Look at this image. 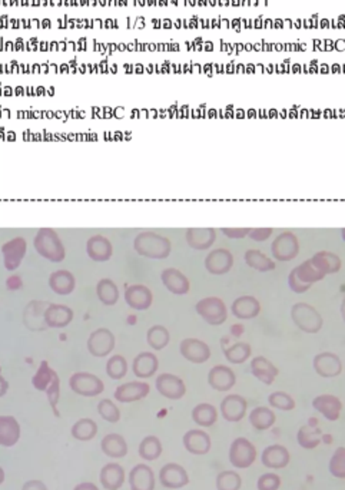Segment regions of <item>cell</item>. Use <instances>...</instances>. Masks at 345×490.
Returning <instances> with one entry per match:
<instances>
[{"instance_id":"obj_1","label":"cell","mask_w":345,"mask_h":490,"mask_svg":"<svg viewBox=\"0 0 345 490\" xmlns=\"http://www.w3.org/2000/svg\"><path fill=\"white\" fill-rule=\"evenodd\" d=\"M135 251L145 258L150 260H165L172 251V244L168 237L153 233L142 231L133 240Z\"/></svg>"},{"instance_id":"obj_2","label":"cell","mask_w":345,"mask_h":490,"mask_svg":"<svg viewBox=\"0 0 345 490\" xmlns=\"http://www.w3.org/2000/svg\"><path fill=\"white\" fill-rule=\"evenodd\" d=\"M34 247L41 257L52 262H62L66 258V248L53 228H39L34 238Z\"/></svg>"},{"instance_id":"obj_3","label":"cell","mask_w":345,"mask_h":490,"mask_svg":"<svg viewBox=\"0 0 345 490\" xmlns=\"http://www.w3.org/2000/svg\"><path fill=\"white\" fill-rule=\"evenodd\" d=\"M291 320L301 332L308 335L318 333L324 325V318L319 311L314 305L304 301L295 302L291 307Z\"/></svg>"},{"instance_id":"obj_4","label":"cell","mask_w":345,"mask_h":490,"mask_svg":"<svg viewBox=\"0 0 345 490\" xmlns=\"http://www.w3.org/2000/svg\"><path fill=\"white\" fill-rule=\"evenodd\" d=\"M228 457L234 469H248L255 463L258 451L251 440L245 437H237L230 446Z\"/></svg>"},{"instance_id":"obj_5","label":"cell","mask_w":345,"mask_h":490,"mask_svg":"<svg viewBox=\"0 0 345 490\" xmlns=\"http://www.w3.org/2000/svg\"><path fill=\"white\" fill-rule=\"evenodd\" d=\"M200 317L210 325H221L228 318V308L220 297H205L195 305Z\"/></svg>"},{"instance_id":"obj_6","label":"cell","mask_w":345,"mask_h":490,"mask_svg":"<svg viewBox=\"0 0 345 490\" xmlns=\"http://www.w3.org/2000/svg\"><path fill=\"white\" fill-rule=\"evenodd\" d=\"M69 387L75 394L83 397H96L105 390V384L101 377L88 372H78L72 374L69 379Z\"/></svg>"},{"instance_id":"obj_7","label":"cell","mask_w":345,"mask_h":490,"mask_svg":"<svg viewBox=\"0 0 345 490\" xmlns=\"http://www.w3.org/2000/svg\"><path fill=\"white\" fill-rule=\"evenodd\" d=\"M115 343V335L109 329H106V327H101V329H96L91 333L86 347L93 357L103 359L113 352Z\"/></svg>"},{"instance_id":"obj_8","label":"cell","mask_w":345,"mask_h":490,"mask_svg":"<svg viewBox=\"0 0 345 490\" xmlns=\"http://www.w3.org/2000/svg\"><path fill=\"white\" fill-rule=\"evenodd\" d=\"M272 257L278 261L287 262L299 254V241L298 237L292 231L281 233L271 244Z\"/></svg>"},{"instance_id":"obj_9","label":"cell","mask_w":345,"mask_h":490,"mask_svg":"<svg viewBox=\"0 0 345 490\" xmlns=\"http://www.w3.org/2000/svg\"><path fill=\"white\" fill-rule=\"evenodd\" d=\"M155 387L168 400H181L187 394L185 382L172 373H162L155 380Z\"/></svg>"},{"instance_id":"obj_10","label":"cell","mask_w":345,"mask_h":490,"mask_svg":"<svg viewBox=\"0 0 345 490\" xmlns=\"http://www.w3.org/2000/svg\"><path fill=\"white\" fill-rule=\"evenodd\" d=\"M159 483L165 489L177 490L190 484V474L187 469L178 463H166L159 470Z\"/></svg>"},{"instance_id":"obj_11","label":"cell","mask_w":345,"mask_h":490,"mask_svg":"<svg viewBox=\"0 0 345 490\" xmlns=\"http://www.w3.org/2000/svg\"><path fill=\"white\" fill-rule=\"evenodd\" d=\"M26 251H28V243L24 237H15V238L6 241L2 245V255H4L5 268L8 271L18 270L26 257Z\"/></svg>"},{"instance_id":"obj_12","label":"cell","mask_w":345,"mask_h":490,"mask_svg":"<svg viewBox=\"0 0 345 490\" xmlns=\"http://www.w3.org/2000/svg\"><path fill=\"white\" fill-rule=\"evenodd\" d=\"M181 356L194 363V364H204L211 359V347L200 339L187 337L180 344Z\"/></svg>"},{"instance_id":"obj_13","label":"cell","mask_w":345,"mask_h":490,"mask_svg":"<svg viewBox=\"0 0 345 490\" xmlns=\"http://www.w3.org/2000/svg\"><path fill=\"white\" fill-rule=\"evenodd\" d=\"M314 372L324 379H334L342 373V362L338 354L332 352L318 353L312 360Z\"/></svg>"},{"instance_id":"obj_14","label":"cell","mask_w":345,"mask_h":490,"mask_svg":"<svg viewBox=\"0 0 345 490\" xmlns=\"http://www.w3.org/2000/svg\"><path fill=\"white\" fill-rule=\"evenodd\" d=\"M220 412L228 423H240L248 412V402L241 394H228L222 399Z\"/></svg>"},{"instance_id":"obj_15","label":"cell","mask_w":345,"mask_h":490,"mask_svg":"<svg viewBox=\"0 0 345 490\" xmlns=\"http://www.w3.org/2000/svg\"><path fill=\"white\" fill-rule=\"evenodd\" d=\"M160 280L165 288L175 295H185L191 290L190 278L181 270L174 267L165 268L160 272Z\"/></svg>"},{"instance_id":"obj_16","label":"cell","mask_w":345,"mask_h":490,"mask_svg":"<svg viewBox=\"0 0 345 490\" xmlns=\"http://www.w3.org/2000/svg\"><path fill=\"white\" fill-rule=\"evenodd\" d=\"M234 267V254L228 248H215L205 257V268L214 275H224Z\"/></svg>"},{"instance_id":"obj_17","label":"cell","mask_w":345,"mask_h":490,"mask_svg":"<svg viewBox=\"0 0 345 490\" xmlns=\"http://www.w3.org/2000/svg\"><path fill=\"white\" fill-rule=\"evenodd\" d=\"M184 447L194 456H204L211 451L212 440L211 436L202 429H192L184 434Z\"/></svg>"},{"instance_id":"obj_18","label":"cell","mask_w":345,"mask_h":490,"mask_svg":"<svg viewBox=\"0 0 345 490\" xmlns=\"http://www.w3.org/2000/svg\"><path fill=\"white\" fill-rule=\"evenodd\" d=\"M208 384L217 392H230L237 384V374L230 366L217 364L208 373Z\"/></svg>"},{"instance_id":"obj_19","label":"cell","mask_w":345,"mask_h":490,"mask_svg":"<svg viewBox=\"0 0 345 490\" xmlns=\"http://www.w3.org/2000/svg\"><path fill=\"white\" fill-rule=\"evenodd\" d=\"M128 481L130 490H155L156 486L155 473L152 467L145 463H139L130 469Z\"/></svg>"},{"instance_id":"obj_20","label":"cell","mask_w":345,"mask_h":490,"mask_svg":"<svg viewBox=\"0 0 345 490\" xmlns=\"http://www.w3.org/2000/svg\"><path fill=\"white\" fill-rule=\"evenodd\" d=\"M150 392V386L145 382H128L115 390V400L119 403H135L143 400Z\"/></svg>"},{"instance_id":"obj_21","label":"cell","mask_w":345,"mask_h":490,"mask_svg":"<svg viewBox=\"0 0 345 490\" xmlns=\"http://www.w3.org/2000/svg\"><path fill=\"white\" fill-rule=\"evenodd\" d=\"M125 301L130 308L136 311H145L152 305L153 294L149 287L143 284H133L126 288Z\"/></svg>"},{"instance_id":"obj_22","label":"cell","mask_w":345,"mask_h":490,"mask_svg":"<svg viewBox=\"0 0 345 490\" xmlns=\"http://www.w3.org/2000/svg\"><path fill=\"white\" fill-rule=\"evenodd\" d=\"M261 461L267 469L281 470L291 463V453L282 444H271L264 449L261 454Z\"/></svg>"},{"instance_id":"obj_23","label":"cell","mask_w":345,"mask_h":490,"mask_svg":"<svg viewBox=\"0 0 345 490\" xmlns=\"http://www.w3.org/2000/svg\"><path fill=\"white\" fill-rule=\"evenodd\" d=\"M86 254L96 262H105L112 258L113 245L105 235L95 234L86 241Z\"/></svg>"},{"instance_id":"obj_24","label":"cell","mask_w":345,"mask_h":490,"mask_svg":"<svg viewBox=\"0 0 345 490\" xmlns=\"http://www.w3.org/2000/svg\"><path fill=\"white\" fill-rule=\"evenodd\" d=\"M73 320V310L65 304H48L45 322L51 329H65Z\"/></svg>"},{"instance_id":"obj_25","label":"cell","mask_w":345,"mask_h":490,"mask_svg":"<svg viewBox=\"0 0 345 490\" xmlns=\"http://www.w3.org/2000/svg\"><path fill=\"white\" fill-rule=\"evenodd\" d=\"M312 407L328 422H336L342 412V402L334 394H319L312 400Z\"/></svg>"},{"instance_id":"obj_26","label":"cell","mask_w":345,"mask_h":490,"mask_svg":"<svg viewBox=\"0 0 345 490\" xmlns=\"http://www.w3.org/2000/svg\"><path fill=\"white\" fill-rule=\"evenodd\" d=\"M48 302L45 301H31L25 311H24V322L32 332H41L46 329L45 322V311H46Z\"/></svg>"},{"instance_id":"obj_27","label":"cell","mask_w":345,"mask_h":490,"mask_svg":"<svg viewBox=\"0 0 345 490\" xmlns=\"http://www.w3.org/2000/svg\"><path fill=\"white\" fill-rule=\"evenodd\" d=\"M185 238L191 248L198 250V251H205L214 245L217 240V230L211 227L188 228Z\"/></svg>"},{"instance_id":"obj_28","label":"cell","mask_w":345,"mask_h":490,"mask_svg":"<svg viewBox=\"0 0 345 490\" xmlns=\"http://www.w3.org/2000/svg\"><path fill=\"white\" fill-rule=\"evenodd\" d=\"M159 369V360L152 352L139 353L132 363V372L138 379H150L156 374Z\"/></svg>"},{"instance_id":"obj_29","label":"cell","mask_w":345,"mask_h":490,"mask_svg":"<svg viewBox=\"0 0 345 490\" xmlns=\"http://www.w3.org/2000/svg\"><path fill=\"white\" fill-rule=\"evenodd\" d=\"M251 373L261 383L271 386L279 374L278 367L264 356H257L251 360Z\"/></svg>"},{"instance_id":"obj_30","label":"cell","mask_w":345,"mask_h":490,"mask_svg":"<svg viewBox=\"0 0 345 490\" xmlns=\"http://www.w3.org/2000/svg\"><path fill=\"white\" fill-rule=\"evenodd\" d=\"M99 480H101V484L105 490H119L126 480L123 466H120L119 463L105 464L101 469Z\"/></svg>"},{"instance_id":"obj_31","label":"cell","mask_w":345,"mask_h":490,"mask_svg":"<svg viewBox=\"0 0 345 490\" xmlns=\"http://www.w3.org/2000/svg\"><path fill=\"white\" fill-rule=\"evenodd\" d=\"M22 429L14 416H0V446L14 447L21 440Z\"/></svg>"},{"instance_id":"obj_32","label":"cell","mask_w":345,"mask_h":490,"mask_svg":"<svg viewBox=\"0 0 345 490\" xmlns=\"http://www.w3.org/2000/svg\"><path fill=\"white\" fill-rule=\"evenodd\" d=\"M231 311L240 320H251L259 315L261 302L254 295H241L234 300Z\"/></svg>"},{"instance_id":"obj_33","label":"cell","mask_w":345,"mask_h":490,"mask_svg":"<svg viewBox=\"0 0 345 490\" xmlns=\"http://www.w3.org/2000/svg\"><path fill=\"white\" fill-rule=\"evenodd\" d=\"M297 441L298 444L305 450H314L316 449L322 441V432L318 427V420L311 419L308 424H304L298 429L297 433Z\"/></svg>"},{"instance_id":"obj_34","label":"cell","mask_w":345,"mask_h":490,"mask_svg":"<svg viewBox=\"0 0 345 490\" xmlns=\"http://www.w3.org/2000/svg\"><path fill=\"white\" fill-rule=\"evenodd\" d=\"M49 287L55 294L69 295L76 288V278L68 270H56L49 277Z\"/></svg>"},{"instance_id":"obj_35","label":"cell","mask_w":345,"mask_h":490,"mask_svg":"<svg viewBox=\"0 0 345 490\" xmlns=\"http://www.w3.org/2000/svg\"><path fill=\"white\" fill-rule=\"evenodd\" d=\"M101 450L110 459H123L128 454V443L122 434L109 433L101 440Z\"/></svg>"},{"instance_id":"obj_36","label":"cell","mask_w":345,"mask_h":490,"mask_svg":"<svg viewBox=\"0 0 345 490\" xmlns=\"http://www.w3.org/2000/svg\"><path fill=\"white\" fill-rule=\"evenodd\" d=\"M191 417L200 427H212L218 420V410L211 403H200L192 409Z\"/></svg>"},{"instance_id":"obj_37","label":"cell","mask_w":345,"mask_h":490,"mask_svg":"<svg viewBox=\"0 0 345 490\" xmlns=\"http://www.w3.org/2000/svg\"><path fill=\"white\" fill-rule=\"evenodd\" d=\"M249 423L251 426L258 430V432H265L269 430L275 422H277V416L272 412V409L265 407V406H259L255 407L251 413H249Z\"/></svg>"},{"instance_id":"obj_38","label":"cell","mask_w":345,"mask_h":490,"mask_svg":"<svg viewBox=\"0 0 345 490\" xmlns=\"http://www.w3.org/2000/svg\"><path fill=\"white\" fill-rule=\"evenodd\" d=\"M244 260L249 268L259 271V272H268V271L275 270V267H277L275 261L272 258L265 255L262 251L254 250V248L245 251Z\"/></svg>"},{"instance_id":"obj_39","label":"cell","mask_w":345,"mask_h":490,"mask_svg":"<svg viewBox=\"0 0 345 490\" xmlns=\"http://www.w3.org/2000/svg\"><path fill=\"white\" fill-rule=\"evenodd\" d=\"M311 260L325 275L338 272L341 270V265H342L339 255H336L335 252H331V251H318L316 254H314L311 257Z\"/></svg>"},{"instance_id":"obj_40","label":"cell","mask_w":345,"mask_h":490,"mask_svg":"<svg viewBox=\"0 0 345 490\" xmlns=\"http://www.w3.org/2000/svg\"><path fill=\"white\" fill-rule=\"evenodd\" d=\"M96 295L103 305L112 307L119 300V288L110 278H102L96 284Z\"/></svg>"},{"instance_id":"obj_41","label":"cell","mask_w":345,"mask_h":490,"mask_svg":"<svg viewBox=\"0 0 345 490\" xmlns=\"http://www.w3.org/2000/svg\"><path fill=\"white\" fill-rule=\"evenodd\" d=\"M162 451H163L162 441L156 436H153V434L143 437L142 441L139 443V447H138L139 457L146 460V461L158 460L160 457Z\"/></svg>"},{"instance_id":"obj_42","label":"cell","mask_w":345,"mask_h":490,"mask_svg":"<svg viewBox=\"0 0 345 490\" xmlns=\"http://www.w3.org/2000/svg\"><path fill=\"white\" fill-rule=\"evenodd\" d=\"M146 342L150 349L153 350H163L169 342H170V335L169 330L162 324H155L149 327L146 332Z\"/></svg>"},{"instance_id":"obj_43","label":"cell","mask_w":345,"mask_h":490,"mask_svg":"<svg viewBox=\"0 0 345 490\" xmlns=\"http://www.w3.org/2000/svg\"><path fill=\"white\" fill-rule=\"evenodd\" d=\"M98 424L92 419H79L71 429V434L75 440L79 441H89L96 437L98 434Z\"/></svg>"},{"instance_id":"obj_44","label":"cell","mask_w":345,"mask_h":490,"mask_svg":"<svg viewBox=\"0 0 345 490\" xmlns=\"http://www.w3.org/2000/svg\"><path fill=\"white\" fill-rule=\"evenodd\" d=\"M251 354H252V349L245 342L234 343L224 350V356L231 364H242L251 357Z\"/></svg>"},{"instance_id":"obj_45","label":"cell","mask_w":345,"mask_h":490,"mask_svg":"<svg viewBox=\"0 0 345 490\" xmlns=\"http://www.w3.org/2000/svg\"><path fill=\"white\" fill-rule=\"evenodd\" d=\"M295 271H297V275L305 282V284H309L312 285L314 282L316 281H321L322 278H325V274L314 264V261L309 258L307 261H304L302 264L297 265L295 267Z\"/></svg>"},{"instance_id":"obj_46","label":"cell","mask_w":345,"mask_h":490,"mask_svg":"<svg viewBox=\"0 0 345 490\" xmlns=\"http://www.w3.org/2000/svg\"><path fill=\"white\" fill-rule=\"evenodd\" d=\"M217 490H241L242 477L235 470H222L215 479Z\"/></svg>"},{"instance_id":"obj_47","label":"cell","mask_w":345,"mask_h":490,"mask_svg":"<svg viewBox=\"0 0 345 490\" xmlns=\"http://www.w3.org/2000/svg\"><path fill=\"white\" fill-rule=\"evenodd\" d=\"M56 374V372L49 366V363L46 360H43L39 366V369L36 370L35 376L32 377V384L38 392H46V389L49 387V384L53 380V376Z\"/></svg>"},{"instance_id":"obj_48","label":"cell","mask_w":345,"mask_h":490,"mask_svg":"<svg viewBox=\"0 0 345 490\" xmlns=\"http://www.w3.org/2000/svg\"><path fill=\"white\" fill-rule=\"evenodd\" d=\"M128 373V362L120 354H113L106 363V374L112 380H120Z\"/></svg>"},{"instance_id":"obj_49","label":"cell","mask_w":345,"mask_h":490,"mask_svg":"<svg viewBox=\"0 0 345 490\" xmlns=\"http://www.w3.org/2000/svg\"><path fill=\"white\" fill-rule=\"evenodd\" d=\"M329 473L339 480L345 479V447H336L328 463Z\"/></svg>"},{"instance_id":"obj_50","label":"cell","mask_w":345,"mask_h":490,"mask_svg":"<svg viewBox=\"0 0 345 490\" xmlns=\"http://www.w3.org/2000/svg\"><path fill=\"white\" fill-rule=\"evenodd\" d=\"M268 404L272 409L281 410V412H291L295 409V400L291 394L285 392H274L268 396Z\"/></svg>"},{"instance_id":"obj_51","label":"cell","mask_w":345,"mask_h":490,"mask_svg":"<svg viewBox=\"0 0 345 490\" xmlns=\"http://www.w3.org/2000/svg\"><path fill=\"white\" fill-rule=\"evenodd\" d=\"M98 413L105 422L112 424L120 420V410L110 399H103L98 403Z\"/></svg>"},{"instance_id":"obj_52","label":"cell","mask_w":345,"mask_h":490,"mask_svg":"<svg viewBox=\"0 0 345 490\" xmlns=\"http://www.w3.org/2000/svg\"><path fill=\"white\" fill-rule=\"evenodd\" d=\"M46 397H48V402L52 407V412L55 413L56 417H59V410H58V403H59V399H61V379L58 376V373L53 376V380L52 383L49 384V387L46 389Z\"/></svg>"},{"instance_id":"obj_53","label":"cell","mask_w":345,"mask_h":490,"mask_svg":"<svg viewBox=\"0 0 345 490\" xmlns=\"http://www.w3.org/2000/svg\"><path fill=\"white\" fill-rule=\"evenodd\" d=\"M281 484H282V479L279 477V474H277L274 471L264 473L257 480V489L258 490H279Z\"/></svg>"},{"instance_id":"obj_54","label":"cell","mask_w":345,"mask_h":490,"mask_svg":"<svg viewBox=\"0 0 345 490\" xmlns=\"http://www.w3.org/2000/svg\"><path fill=\"white\" fill-rule=\"evenodd\" d=\"M288 285H289V288L294 291V292H297V294H304V292H307L312 285H309V284H305L298 275H297V271H295V268L289 272V275H288Z\"/></svg>"},{"instance_id":"obj_55","label":"cell","mask_w":345,"mask_h":490,"mask_svg":"<svg viewBox=\"0 0 345 490\" xmlns=\"http://www.w3.org/2000/svg\"><path fill=\"white\" fill-rule=\"evenodd\" d=\"M272 228H251L248 237L257 243H264L272 235Z\"/></svg>"},{"instance_id":"obj_56","label":"cell","mask_w":345,"mask_h":490,"mask_svg":"<svg viewBox=\"0 0 345 490\" xmlns=\"http://www.w3.org/2000/svg\"><path fill=\"white\" fill-rule=\"evenodd\" d=\"M222 231V234L225 235V237H228V238H232V240H241V238H245V237H248V234H249V231H251V228H228V227H225V228H222L221 230Z\"/></svg>"},{"instance_id":"obj_57","label":"cell","mask_w":345,"mask_h":490,"mask_svg":"<svg viewBox=\"0 0 345 490\" xmlns=\"http://www.w3.org/2000/svg\"><path fill=\"white\" fill-rule=\"evenodd\" d=\"M22 490H48V486L42 480L32 479V480H28L24 483Z\"/></svg>"},{"instance_id":"obj_58","label":"cell","mask_w":345,"mask_h":490,"mask_svg":"<svg viewBox=\"0 0 345 490\" xmlns=\"http://www.w3.org/2000/svg\"><path fill=\"white\" fill-rule=\"evenodd\" d=\"M6 285H8V288H9V290H12V291H16V290L22 288L24 282H22V278H21L19 275H12V277H9V278H8V281H6Z\"/></svg>"},{"instance_id":"obj_59","label":"cell","mask_w":345,"mask_h":490,"mask_svg":"<svg viewBox=\"0 0 345 490\" xmlns=\"http://www.w3.org/2000/svg\"><path fill=\"white\" fill-rule=\"evenodd\" d=\"M73 490H101V489L98 487V484H95L92 481H82V483L76 484L73 487Z\"/></svg>"},{"instance_id":"obj_60","label":"cell","mask_w":345,"mask_h":490,"mask_svg":"<svg viewBox=\"0 0 345 490\" xmlns=\"http://www.w3.org/2000/svg\"><path fill=\"white\" fill-rule=\"evenodd\" d=\"M8 390H9V383L2 374H0V397H4L8 393Z\"/></svg>"},{"instance_id":"obj_61","label":"cell","mask_w":345,"mask_h":490,"mask_svg":"<svg viewBox=\"0 0 345 490\" xmlns=\"http://www.w3.org/2000/svg\"><path fill=\"white\" fill-rule=\"evenodd\" d=\"M339 311H341V315H342V320L345 321V297H344V300H342V302H341V307H339Z\"/></svg>"},{"instance_id":"obj_62","label":"cell","mask_w":345,"mask_h":490,"mask_svg":"<svg viewBox=\"0 0 345 490\" xmlns=\"http://www.w3.org/2000/svg\"><path fill=\"white\" fill-rule=\"evenodd\" d=\"M5 479H6L5 470H4V467H2V466H0V484H2V483L5 481Z\"/></svg>"},{"instance_id":"obj_63","label":"cell","mask_w":345,"mask_h":490,"mask_svg":"<svg viewBox=\"0 0 345 490\" xmlns=\"http://www.w3.org/2000/svg\"><path fill=\"white\" fill-rule=\"evenodd\" d=\"M341 235H342V240L345 241V228H342V230H341Z\"/></svg>"}]
</instances>
